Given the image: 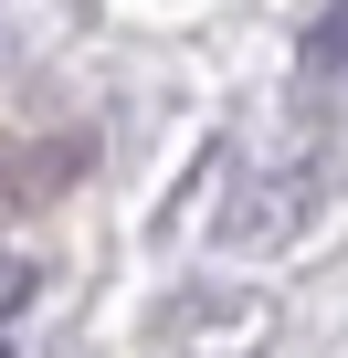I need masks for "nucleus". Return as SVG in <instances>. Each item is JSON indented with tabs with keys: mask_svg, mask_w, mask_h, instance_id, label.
I'll use <instances>...</instances> for the list:
<instances>
[{
	"mask_svg": "<svg viewBox=\"0 0 348 358\" xmlns=\"http://www.w3.org/2000/svg\"><path fill=\"white\" fill-rule=\"evenodd\" d=\"M306 74H316V85H337V74H348V0H327V22L306 32Z\"/></svg>",
	"mask_w": 348,
	"mask_h": 358,
	"instance_id": "nucleus-1",
	"label": "nucleus"
},
{
	"mask_svg": "<svg viewBox=\"0 0 348 358\" xmlns=\"http://www.w3.org/2000/svg\"><path fill=\"white\" fill-rule=\"evenodd\" d=\"M22 295H32V264H22V253H0V316H22Z\"/></svg>",
	"mask_w": 348,
	"mask_h": 358,
	"instance_id": "nucleus-2",
	"label": "nucleus"
},
{
	"mask_svg": "<svg viewBox=\"0 0 348 358\" xmlns=\"http://www.w3.org/2000/svg\"><path fill=\"white\" fill-rule=\"evenodd\" d=\"M0 358H11V348H0Z\"/></svg>",
	"mask_w": 348,
	"mask_h": 358,
	"instance_id": "nucleus-3",
	"label": "nucleus"
}]
</instances>
